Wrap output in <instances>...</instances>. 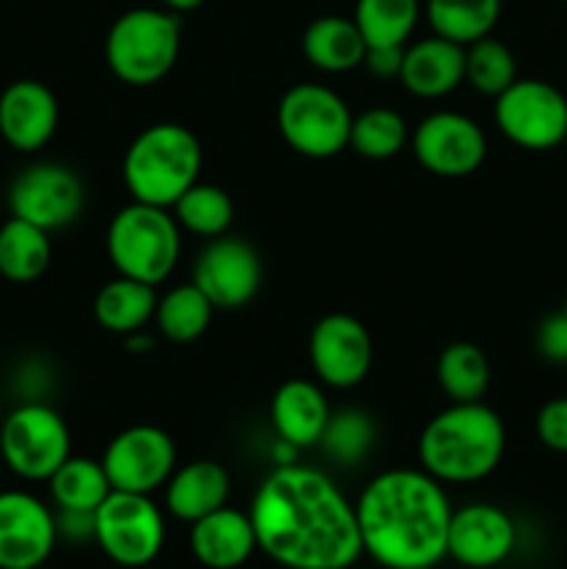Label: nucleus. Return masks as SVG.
I'll return each instance as SVG.
<instances>
[{"label": "nucleus", "mask_w": 567, "mask_h": 569, "mask_svg": "<svg viewBox=\"0 0 567 569\" xmlns=\"http://www.w3.org/2000/svg\"><path fill=\"white\" fill-rule=\"evenodd\" d=\"M248 515L261 553L287 569H350L365 553L356 506L315 467L272 470Z\"/></svg>", "instance_id": "obj_1"}, {"label": "nucleus", "mask_w": 567, "mask_h": 569, "mask_svg": "<svg viewBox=\"0 0 567 569\" xmlns=\"http://www.w3.org/2000/svg\"><path fill=\"white\" fill-rule=\"evenodd\" d=\"M361 548L387 569L437 567L448 556L450 500L426 470L378 472L356 500Z\"/></svg>", "instance_id": "obj_2"}, {"label": "nucleus", "mask_w": 567, "mask_h": 569, "mask_svg": "<svg viewBox=\"0 0 567 569\" xmlns=\"http://www.w3.org/2000/svg\"><path fill=\"white\" fill-rule=\"evenodd\" d=\"M506 450V426L484 400L450 403L422 428L417 456L439 483H476L493 476Z\"/></svg>", "instance_id": "obj_3"}, {"label": "nucleus", "mask_w": 567, "mask_h": 569, "mask_svg": "<svg viewBox=\"0 0 567 569\" xmlns=\"http://www.w3.org/2000/svg\"><path fill=\"white\" fill-rule=\"evenodd\" d=\"M200 167L203 150L198 137L178 122H156L128 144L122 181L139 203L172 209V203L198 183Z\"/></svg>", "instance_id": "obj_4"}, {"label": "nucleus", "mask_w": 567, "mask_h": 569, "mask_svg": "<svg viewBox=\"0 0 567 569\" xmlns=\"http://www.w3.org/2000/svg\"><path fill=\"white\" fill-rule=\"evenodd\" d=\"M106 253L117 276L159 287L181 259V226L161 206H122L106 228Z\"/></svg>", "instance_id": "obj_5"}, {"label": "nucleus", "mask_w": 567, "mask_h": 569, "mask_svg": "<svg viewBox=\"0 0 567 569\" xmlns=\"http://www.w3.org/2000/svg\"><path fill=\"white\" fill-rule=\"evenodd\" d=\"M106 64L128 87H153L167 78L181 53V20L167 9H128L106 33Z\"/></svg>", "instance_id": "obj_6"}, {"label": "nucleus", "mask_w": 567, "mask_h": 569, "mask_svg": "<svg viewBox=\"0 0 567 569\" xmlns=\"http://www.w3.org/2000/svg\"><path fill=\"white\" fill-rule=\"evenodd\" d=\"M276 122L295 153L331 159L348 148L354 114L334 89L322 83H295L278 100Z\"/></svg>", "instance_id": "obj_7"}, {"label": "nucleus", "mask_w": 567, "mask_h": 569, "mask_svg": "<svg viewBox=\"0 0 567 569\" xmlns=\"http://www.w3.org/2000/svg\"><path fill=\"white\" fill-rule=\"evenodd\" d=\"M72 439L64 417L44 403H22L0 426V456L22 481H48L67 459Z\"/></svg>", "instance_id": "obj_8"}, {"label": "nucleus", "mask_w": 567, "mask_h": 569, "mask_svg": "<svg viewBox=\"0 0 567 569\" xmlns=\"http://www.w3.org/2000/svg\"><path fill=\"white\" fill-rule=\"evenodd\" d=\"M94 542L115 565L148 567L165 545V517L150 495L117 492L94 511Z\"/></svg>", "instance_id": "obj_9"}, {"label": "nucleus", "mask_w": 567, "mask_h": 569, "mask_svg": "<svg viewBox=\"0 0 567 569\" xmlns=\"http://www.w3.org/2000/svg\"><path fill=\"white\" fill-rule=\"evenodd\" d=\"M493 117L523 150H554L567 139V94L539 78H517L495 98Z\"/></svg>", "instance_id": "obj_10"}, {"label": "nucleus", "mask_w": 567, "mask_h": 569, "mask_svg": "<svg viewBox=\"0 0 567 569\" xmlns=\"http://www.w3.org/2000/svg\"><path fill=\"white\" fill-rule=\"evenodd\" d=\"M87 206V187L72 167L39 161L26 167L9 187L11 217L33 222L42 231L72 226Z\"/></svg>", "instance_id": "obj_11"}, {"label": "nucleus", "mask_w": 567, "mask_h": 569, "mask_svg": "<svg viewBox=\"0 0 567 569\" xmlns=\"http://www.w3.org/2000/svg\"><path fill=\"white\" fill-rule=\"evenodd\" d=\"M100 465L111 489L150 495L165 487L176 470V442L159 426H131L106 445Z\"/></svg>", "instance_id": "obj_12"}, {"label": "nucleus", "mask_w": 567, "mask_h": 569, "mask_svg": "<svg viewBox=\"0 0 567 569\" xmlns=\"http://www.w3.org/2000/svg\"><path fill=\"white\" fill-rule=\"evenodd\" d=\"M409 142L422 170L439 178L472 176L487 159V133L472 117L459 111L422 117Z\"/></svg>", "instance_id": "obj_13"}, {"label": "nucleus", "mask_w": 567, "mask_h": 569, "mask_svg": "<svg viewBox=\"0 0 567 569\" xmlns=\"http://www.w3.org/2000/svg\"><path fill=\"white\" fill-rule=\"evenodd\" d=\"M261 278H265V267L253 244L239 237H226V233L209 239L192 270L195 287L220 311L248 306L261 289Z\"/></svg>", "instance_id": "obj_14"}, {"label": "nucleus", "mask_w": 567, "mask_h": 569, "mask_svg": "<svg viewBox=\"0 0 567 569\" xmlns=\"http://www.w3.org/2000/svg\"><path fill=\"white\" fill-rule=\"evenodd\" d=\"M309 361L317 381L331 389H354L372 367V337L354 315L320 317L309 333Z\"/></svg>", "instance_id": "obj_15"}, {"label": "nucleus", "mask_w": 567, "mask_h": 569, "mask_svg": "<svg viewBox=\"0 0 567 569\" xmlns=\"http://www.w3.org/2000/svg\"><path fill=\"white\" fill-rule=\"evenodd\" d=\"M59 542L56 515L31 492H0V569H39Z\"/></svg>", "instance_id": "obj_16"}, {"label": "nucleus", "mask_w": 567, "mask_h": 569, "mask_svg": "<svg viewBox=\"0 0 567 569\" xmlns=\"http://www.w3.org/2000/svg\"><path fill=\"white\" fill-rule=\"evenodd\" d=\"M517 545L515 520L500 506L467 503L450 515L448 556L470 569L504 565Z\"/></svg>", "instance_id": "obj_17"}, {"label": "nucleus", "mask_w": 567, "mask_h": 569, "mask_svg": "<svg viewBox=\"0 0 567 569\" xmlns=\"http://www.w3.org/2000/svg\"><path fill=\"white\" fill-rule=\"evenodd\" d=\"M59 128V100L42 81L22 78L0 92V137L17 153H37Z\"/></svg>", "instance_id": "obj_18"}, {"label": "nucleus", "mask_w": 567, "mask_h": 569, "mask_svg": "<svg viewBox=\"0 0 567 569\" xmlns=\"http://www.w3.org/2000/svg\"><path fill=\"white\" fill-rule=\"evenodd\" d=\"M398 81L415 98L437 100L465 81V48L442 37H426L404 48Z\"/></svg>", "instance_id": "obj_19"}, {"label": "nucleus", "mask_w": 567, "mask_h": 569, "mask_svg": "<svg viewBox=\"0 0 567 569\" xmlns=\"http://www.w3.org/2000/svg\"><path fill=\"white\" fill-rule=\"evenodd\" d=\"M331 417L326 392L315 381L292 378L276 389L270 400V420L278 439L295 450L317 448Z\"/></svg>", "instance_id": "obj_20"}, {"label": "nucleus", "mask_w": 567, "mask_h": 569, "mask_svg": "<svg viewBox=\"0 0 567 569\" xmlns=\"http://www.w3.org/2000/svg\"><path fill=\"white\" fill-rule=\"evenodd\" d=\"M259 548L253 522L245 511L222 506L211 515L192 522L189 531V550L195 559L209 569H237Z\"/></svg>", "instance_id": "obj_21"}, {"label": "nucleus", "mask_w": 567, "mask_h": 569, "mask_svg": "<svg viewBox=\"0 0 567 569\" xmlns=\"http://www.w3.org/2000/svg\"><path fill=\"white\" fill-rule=\"evenodd\" d=\"M231 495V478L220 461L198 459L176 467L165 483V506L176 520L198 522L200 517L222 509Z\"/></svg>", "instance_id": "obj_22"}, {"label": "nucleus", "mask_w": 567, "mask_h": 569, "mask_svg": "<svg viewBox=\"0 0 567 569\" xmlns=\"http://www.w3.org/2000/svg\"><path fill=\"white\" fill-rule=\"evenodd\" d=\"M300 50L315 70L337 76V72H350L365 64L367 42L354 17L326 14L306 26Z\"/></svg>", "instance_id": "obj_23"}, {"label": "nucleus", "mask_w": 567, "mask_h": 569, "mask_svg": "<svg viewBox=\"0 0 567 569\" xmlns=\"http://www.w3.org/2000/svg\"><path fill=\"white\" fill-rule=\"evenodd\" d=\"M156 303L159 295L156 287L133 278L117 276L115 281L103 283L94 295V320L103 331L117 333V337H128V333L145 331L156 315Z\"/></svg>", "instance_id": "obj_24"}, {"label": "nucleus", "mask_w": 567, "mask_h": 569, "mask_svg": "<svg viewBox=\"0 0 567 569\" xmlns=\"http://www.w3.org/2000/svg\"><path fill=\"white\" fill-rule=\"evenodd\" d=\"M50 248L48 231L33 222L9 217L0 226V276L11 283H33L48 272Z\"/></svg>", "instance_id": "obj_25"}, {"label": "nucleus", "mask_w": 567, "mask_h": 569, "mask_svg": "<svg viewBox=\"0 0 567 569\" xmlns=\"http://www.w3.org/2000/svg\"><path fill=\"white\" fill-rule=\"evenodd\" d=\"M500 9L504 0H426L422 14L437 37L467 48L493 33Z\"/></svg>", "instance_id": "obj_26"}, {"label": "nucleus", "mask_w": 567, "mask_h": 569, "mask_svg": "<svg viewBox=\"0 0 567 569\" xmlns=\"http://www.w3.org/2000/svg\"><path fill=\"white\" fill-rule=\"evenodd\" d=\"M489 359L478 345L450 342L437 359V383L450 403H476L489 389Z\"/></svg>", "instance_id": "obj_27"}, {"label": "nucleus", "mask_w": 567, "mask_h": 569, "mask_svg": "<svg viewBox=\"0 0 567 569\" xmlns=\"http://www.w3.org/2000/svg\"><path fill=\"white\" fill-rule=\"evenodd\" d=\"M215 311L217 309L211 306V300L189 281L161 295L159 303H156L153 320L161 337L170 339V342L187 345L203 337L206 328L211 326Z\"/></svg>", "instance_id": "obj_28"}, {"label": "nucleus", "mask_w": 567, "mask_h": 569, "mask_svg": "<svg viewBox=\"0 0 567 569\" xmlns=\"http://www.w3.org/2000/svg\"><path fill=\"white\" fill-rule=\"evenodd\" d=\"M48 487L56 509L67 511H98V506L111 492V483L103 465L94 459H87V456H70L48 478Z\"/></svg>", "instance_id": "obj_29"}, {"label": "nucleus", "mask_w": 567, "mask_h": 569, "mask_svg": "<svg viewBox=\"0 0 567 569\" xmlns=\"http://www.w3.org/2000/svg\"><path fill=\"white\" fill-rule=\"evenodd\" d=\"M422 14L420 0H356L354 22L359 26L367 48L406 44Z\"/></svg>", "instance_id": "obj_30"}, {"label": "nucleus", "mask_w": 567, "mask_h": 569, "mask_svg": "<svg viewBox=\"0 0 567 569\" xmlns=\"http://www.w3.org/2000/svg\"><path fill=\"white\" fill-rule=\"evenodd\" d=\"M172 217L183 231L215 239L222 237L233 222V203L226 189L198 181L172 203Z\"/></svg>", "instance_id": "obj_31"}, {"label": "nucleus", "mask_w": 567, "mask_h": 569, "mask_svg": "<svg viewBox=\"0 0 567 569\" xmlns=\"http://www.w3.org/2000/svg\"><path fill=\"white\" fill-rule=\"evenodd\" d=\"M406 142H409V126L395 109L372 106L354 117L348 148L361 159L387 161L398 156Z\"/></svg>", "instance_id": "obj_32"}, {"label": "nucleus", "mask_w": 567, "mask_h": 569, "mask_svg": "<svg viewBox=\"0 0 567 569\" xmlns=\"http://www.w3.org/2000/svg\"><path fill=\"white\" fill-rule=\"evenodd\" d=\"M376 445V422L361 409L331 411L317 448L342 467L361 465Z\"/></svg>", "instance_id": "obj_33"}, {"label": "nucleus", "mask_w": 567, "mask_h": 569, "mask_svg": "<svg viewBox=\"0 0 567 569\" xmlns=\"http://www.w3.org/2000/svg\"><path fill=\"white\" fill-rule=\"evenodd\" d=\"M517 81L515 53L500 39L484 37L465 48V83L478 94L498 98Z\"/></svg>", "instance_id": "obj_34"}, {"label": "nucleus", "mask_w": 567, "mask_h": 569, "mask_svg": "<svg viewBox=\"0 0 567 569\" xmlns=\"http://www.w3.org/2000/svg\"><path fill=\"white\" fill-rule=\"evenodd\" d=\"M537 439L554 453H567V398H550L537 411Z\"/></svg>", "instance_id": "obj_35"}, {"label": "nucleus", "mask_w": 567, "mask_h": 569, "mask_svg": "<svg viewBox=\"0 0 567 569\" xmlns=\"http://www.w3.org/2000/svg\"><path fill=\"white\" fill-rule=\"evenodd\" d=\"M537 353L550 365H567V311H554L545 317L534 333Z\"/></svg>", "instance_id": "obj_36"}, {"label": "nucleus", "mask_w": 567, "mask_h": 569, "mask_svg": "<svg viewBox=\"0 0 567 569\" xmlns=\"http://www.w3.org/2000/svg\"><path fill=\"white\" fill-rule=\"evenodd\" d=\"M404 48L406 44H378V48H367L365 64L367 72L376 78H398L400 64H404Z\"/></svg>", "instance_id": "obj_37"}, {"label": "nucleus", "mask_w": 567, "mask_h": 569, "mask_svg": "<svg viewBox=\"0 0 567 569\" xmlns=\"http://www.w3.org/2000/svg\"><path fill=\"white\" fill-rule=\"evenodd\" d=\"M56 528L67 542H87L94 539V511H56Z\"/></svg>", "instance_id": "obj_38"}, {"label": "nucleus", "mask_w": 567, "mask_h": 569, "mask_svg": "<svg viewBox=\"0 0 567 569\" xmlns=\"http://www.w3.org/2000/svg\"><path fill=\"white\" fill-rule=\"evenodd\" d=\"M126 345L128 350H133V353H145V350L153 348V339H150L145 331H137V333H128Z\"/></svg>", "instance_id": "obj_39"}, {"label": "nucleus", "mask_w": 567, "mask_h": 569, "mask_svg": "<svg viewBox=\"0 0 567 569\" xmlns=\"http://www.w3.org/2000/svg\"><path fill=\"white\" fill-rule=\"evenodd\" d=\"M161 3H165V9L172 11V14H187V11L200 9L206 0H161Z\"/></svg>", "instance_id": "obj_40"}, {"label": "nucleus", "mask_w": 567, "mask_h": 569, "mask_svg": "<svg viewBox=\"0 0 567 569\" xmlns=\"http://www.w3.org/2000/svg\"><path fill=\"white\" fill-rule=\"evenodd\" d=\"M406 569H434V567H406Z\"/></svg>", "instance_id": "obj_41"}, {"label": "nucleus", "mask_w": 567, "mask_h": 569, "mask_svg": "<svg viewBox=\"0 0 567 569\" xmlns=\"http://www.w3.org/2000/svg\"><path fill=\"white\" fill-rule=\"evenodd\" d=\"M561 309H565V311H567V295H565V306H561Z\"/></svg>", "instance_id": "obj_42"}, {"label": "nucleus", "mask_w": 567, "mask_h": 569, "mask_svg": "<svg viewBox=\"0 0 567 569\" xmlns=\"http://www.w3.org/2000/svg\"><path fill=\"white\" fill-rule=\"evenodd\" d=\"M561 3H567V0H561Z\"/></svg>", "instance_id": "obj_43"}]
</instances>
